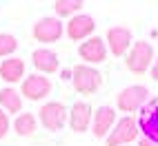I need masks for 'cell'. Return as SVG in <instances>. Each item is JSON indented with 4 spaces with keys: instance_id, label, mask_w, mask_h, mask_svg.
Masks as SVG:
<instances>
[{
    "instance_id": "e0dca14e",
    "label": "cell",
    "mask_w": 158,
    "mask_h": 146,
    "mask_svg": "<svg viewBox=\"0 0 158 146\" xmlns=\"http://www.w3.org/2000/svg\"><path fill=\"white\" fill-rule=\"evenodd\" d=\"M14 131L20 137H31L38 131V120L34 113H18V117L14 120Z\"/></svg>"
},
{
    "instance_id": "8fae6325",
    "label": "cell",
    "mask_w": 158,
    "mask_h": 146,
    "mask_svg": "<svg viewBox=\"0 0 158 146\" xmlns=\"http://www.w3.org/2000/svg\"><path fill=\"white\" fill-rule=\"evenodd\" d=\"M94 29H96V20L87 13H76L73 18H69L67 22V36L73 42H85L87 38L94 36Z\"/></svg>"
},
{
    "instance_id": "603a6c76",
    "label": "cell",
    "mask_w": 158,
    "mask_h": 146,
    "mask_svg": "<svg viewBox=\"0 0 158 146\" xmlns=\"http://www.w3.org/2000/svg\"><path fill=\"white\" fill-rule=\"evenodd\" d=\"M138 146H156V144H154V142H149V140H145V137H140Z\"/></svg>"
},
{
    "instance_id": "d6986e66",
    "label": "cell",
    "mask_w": 158,
    "mask_h": 146,
    "mask_svg": "<svg viewBox=\"0 0 158 146\" xmlns=\"http://www.w3.org/2000/svg\"><path fill=\"white\" fill-rule=\"evenodd\" d=\"M16 49H18V40H16V36H11V33H0V58L11 56Z\"/></svg>"
},
{
    "instance_id": "ba28073f",
    "label": "cell",
    "mask_w": 158,
    "mask_h": 146,
    "mask_svg": "<svg viewBox=\"0 0 158 146\" xmlns=\"http://www.w3.org/2000/svg\"><path fill=\"white\" fill-rule=\"evenodd\" d=\"M107 53L109 51H107V44H105V38H100V36H91L78 47V56L82 60V64H89V67L102 64L107 60Z\"/></svg>"
},
{
    "instance_id": "52a82bcc",
    "label": "cell",
    "mask_w": 158,
    "mask_h": 146,
    "mask_svg": "<svg viewBox=\"0 0 158 146\" xmlns=\"http://www.w3.org/2000/svg\"><path fill=\"white\" fill-rule=\"evenodd\" d=\"M67 115H69V111L65 109L62 102H47L38 111L40 124H43L47 131H51V133H56V131H60L62 126H65Z\"/></svg>"
},
{
    "instance_id": "2e32d148",
    "label": "cell",
    "mask_w": 158,
    "mask_h": 146,
    "mask_svg": "<svg viewBox=\"0 0 158 146\" xmlns=\"http://www.w3.org/2000/svg\"><path fill=\"white\" fill-rule=\"evenodd\" d=\"M0 109L7 113H20L23 111V95L14 86L2 89L0 91Z\"/></svg>"
},
{
    "instance_id": "30bf717a",
    "label": "cell",
    "mask_w": 158,
    "mask_h": 146,
    "mask_svg": "<svg viewBox=\"0 0 158 146\" xmlns=\"http://www.w3.org/2000/svg\"><path fill=\"white\" fill-rule=\"evenodd\" d=\"M51 93V80L47 75H40V73H34V75H27L23 80V93L27 100L31 102H38V100H45Z\"/></svg>"
},
{
    "instance_id": "7a4b0ae2",
    "label": "cell",
    "mask_w": 158,
    "mask_h": 146,
    "mask_svg": "<svg viewBox=\"0 0 158 146\" xmlns=\"http://www.w3.org/2000/svg\"><path fill=\"white\" fill-rule=\"evenodd\" d=\"M71 84L82 95H91L102 86V73L96 67L89 64H76L71 69Z\"/></svg>"
},
{
    "instance_id": "9c48e42d",
    "label": "cell",
    "mask_w": 158,
    "mask_h": 146,
    "mask_svg": "<svg viewBox=\"0 0 158 146\" xmlns=\"http://www.w3.org/2000/svg\"><path fill=\"white\" fill-rule=\"evenodd\" d=\"M136 120H138L140 135L158 146V100L149 102V106H145Z\"/></svg>"
},
{
    "instance_id": "4fadbf2b",
    "label": "cell",
    "mask_w": 158,
    "mask_h": 146,
    "mask_svg": "<svg viewBox=\"0 0 158 146\" xmlns=\"http://www.w3.org/2000/svg\"><path fill=\"white\" fill-rule=\"evenodd\" d=\"M91 117H94V111L87 102H76L73 106L69 109V115H67V122L73 133H85L89 131L91 126Z\"/></svg>"
},
{
    "instance_id": "5b68a950",
    "label": "cell",
    "mask_w": 158,
    "mask_h": 146,
    "mask_svg": "<svg viewBox=\"0 0 158 146\" xmlns=\"http://www.w3.org/2000/svg\"><path fill=\"white\" fill-rule=\"evenodd\" d=\"M62 33H65V25H62L60 18H56V16L40 18L34 25V29H31V36H34L38 42H43V44L58 42V40L62 38Z\"/></svg>"
},
{
    "instance_id": "6da1fadb",
    "label": "cell",
    "mask_w": 158,
    "mask_h": 146,
    "mask_svg": "<svg viewBox=\"0 0 158 146\" xmlns=\"http://www.w3.org/2000/svg\"><path fill=\"white\" fill-rule=\"evenodd\" d=\"M125 64L134 75H143L154 64V47L147 40H136L125 56Z\"/></svg>"
},
{
    "instance_id": "7402d4cb",
    "label": "cell",
    "mask_w": 158,
    "mask_h": 146,
    "mask_svg": "<svg viewBox=\"0 0 158 146\" xmlns=\"http://www.w3.org/2000/svg\"><path fill=\"white\" fill-rule=\"evenodd\" d=\"M60 78H62V80H71V69H65V71H60Z\"/></svg>"
},
{
    "instance_id": "7c38bea8",
    "label": "cell",
    "mask_w": 158,
    "mask_h": 146,
    "mask_svg": "<svg viewBox=\"0 0 158 146\" xmlns=\"http://www.w3.org/2000/svg\"><path fill=\"white\" fill-rule=\"evenodd\" d=\"M116 126V111L114 106H98L94 111V117H91V133L94 137H107L111 133V129Z\"/></svg>"
},
{
    "instance_id": "5bb4252c",
    "label": "cell",
    "mask_w": 158,
    "mask_h": 146,
    "mask_svg": "<svg viewBox=\"0 0 158 146\" xmlns=\"http://www.w3.org/2000/svg\"><path fill=\"white\" fill-rule=\"evenodd\" d=\"M31 62H34V67L40 71V75H49V73H56L60 69L58 53L51 51V49H47V47L36 49L34 53H31Z\"/></svg>"
},
{
    "instance_id": "ac0fdd59",
    "label": "cell",
    "mask_w": 158,
    "mask_h": 146,
    "mask_svg": "<svg viewBox=\"0 0 158 146\" xmlns=\"http://www.w3.org/2000/svg\"><path fill=\"white\" fill-rule=\"evenodd\" d=\"M82 9V0H56L54 2V11L56 18H65V16H76Z\"/></svg>"
},
{
    "instance_id": "9a60e30c",
    "label": "cell",
    "mask_w": 158,
    "mask_h": 146,
    "mask_svg": "<svg viewBox=\"0 0 158 146\" xmlns=\"http://www.w3.org/2000/svg\"><path fill=\"white\" fill-rule=\"evenodd\" d=\"M0 78L9 84L25 80V60L23 58H7L0 62Z\"/></svg>"
},
{
    "instance_id": "3957f363",
    "label": "cell",
    "mask_w": 158,
    "mask_h": 146,
    "mask_svg": "<svg viewBox=\"0 0 158 146\" xmlns=\"http://www.w3.org/2000/svg\"><path fill=\"white\" fill-rule=\"evenodd\" d=\"M147 100H149V89L145 84H129L123 91H118V95H116V104H118V109L123 113L143 111Z\"/></svg>"
},
{
    "instance_id": "ffe728a7",
    "label": "cell",
    "mask_w": 158,
    "mask_h": 146,
    "mask_svg": "<svg viewBox=\"0 0 158 146\" xmlns=\"http://www.w3.org/2000/svg\"><path fill=\"white\" fill-rule=\"evenodd\" d=\"M7 131H9V115L0 109V137H5Z\"/></svg>"
},
{
    "instance_id": "44dd1931",
    "label": "cell",
    "mask_w": 158,
    "mask_h": 146,
    "mask_svg": "<svg viewBox=\"0 0 158 146\" xmlns=\"http://www.w3.org/2000/svg\"><path fill=\"white\" fill-rule=\"evenodd\" d=\"M149 73H152V78L158 82V58L154 60V64H152V69H149Z\"/></svg>"
},
{
    "instance_id": "8992f818",
    "label": "cell",
    "mask_w": 158,
    "mask_h": 146,
    "mask_svg": "<svg viewBox=\"0 0 158 146\" xmlns=\"http://www.w3.org/2000/svg\"><path fill=\"white\" fill-rule=\"evenodd\" d=\"M105 44H107V51L116 58H123L127 56V51L131 49L134 44V36L127 27L123 25H116V27H109L107 29V36H105Z\"/></svg>"
},
{
    "instance_id": "277c9868",
    "label": "cell",
    "mask_w": 158,
    "mask_h": 146,
    "mask_svg": "<svg viewBox=\"0 0 158 146\" xmlns=\"http://www.w3.org/2000/svg\"><path fill=\"white\" fill-rule=\"evenodd\" d=\"M140 135L138 120L134 115H125L120 120H116V126L107 135V146H131V142Z\"/></svg>"
}]
</instances>
